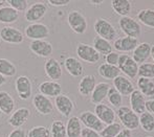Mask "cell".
Returning a JSON list of instances; mask_svg holds the SVG:
<instances>
[{"instance_id": "obj_1", "label": "cell", "mask_w": 154, "mask_h": 137, "mask_svg": "<svg viewBox=\"0 0 154 137\" xmlns=\"http://www.w3.org/2000/svg\"><path fill=\"white\" fill-rule=\"evenodd\" d=\"M118 117L120 118L122 125L125 127V129L128 130H134L137 129L140 126V117L136 113H134L131 110V108L126 107V106H121L120 108H118L116 111Z\"/></svg>"}, {"instance_id": "obj_2", "label": "cell", "mask_w": 154, "mask_h": 137, "mask_svg": "<svg viewBox=\"0 0 154 137\" xmlns=\"http://www.w3.org/2000/svg\"><path fill=\"white\" fill-rule=\"evenodd\" d=\"M67 23L71 30L77 35H83L87 29V21L85 16L80 11H70L67 16Z\"/></svg>"}, {"instance_id": "obj_3", "label": "cell", "mask_w": 154, "mask_h": 137, "mask_svg": "<svg viewBox=\"0 0 154 137\" xmlns=\"http://www.w3.org/2000/svg\"><path fill=\"white\" fill-rule=\"evenodd\" d=\"M94 32L97 37L103 38L107 41H112L116 37V30L113 25L104 18H97L94 22Z\"/></svg>"}, {"instance_id": "obj_4", "label": "cell", "mask_w": 154, "mask_h": 137, "mask_svg": "<svg viewBox=\"0 0 154 137\" xmlns=\"http://www.w3.org/2000/svg\"><path fill=\"white\" fill-rule=\"evenodd\" d=\"M118 67L121 72L125 73L126 77H128L129 79H134L137 75L138 64L135 63V61L129 55H126V53L120 55Z\"/></svg>"}, {"instance_id": "obj_5", "label": "cell", "mask_w": 154, "mask_h": 137, "mask_svg": "<svg viewBox=\"0 0 154 137\" xmlns=\"http://www.w3.org/2000/svg\"><path fill=\"white\" fill-rule=\"evenodd\" d=\"M77 56L82 61L89 64H95L100 61L101 56L97 53V51L92 47V45L86 44V43H79L75 49Z\"/></svg>"}, {"instance_id": "obj_6", "label": "cell", "mask_w": 154, "mask_h": 137, "mask_svg": "<svg viewBox=\"0 0 154 137\" xmlns=\"http://www.w3.org/2000/svg\"><path fill=\"white\" fill-rule=\"evenodd\" d=\"M25 36L32 41L45 40L49 36V28L44 23H31L25 28Z\"/></svg>"}, {"instance_id": "obj_7", "label": "cell", "mask_w": 154, "mask_h": 137, "mask_svg": "<svg viewBox=\"0 0 154 137\" xmlns=\"http://www.w3.org/2000/svg\"><path fill=\"white\" fill-rule=\"evenodd\" d=\"M47 6L44 2H34L27 8L24 13V18L31 23H37L45 16Z\"/></svg>"}, {"instance_id": "obj_8", "label": "cell", "mask_w": 154, "mask_h": 137, "mask_svg": "<svg viewBox=\"0 0 154 137\" xmlns=\"http://www.w3.org/2000/svg\"><path fill=\"white\" fill-rule=\"evenodd\" d=\"M15 89L19 99L22 101H27L32 93V81L26 75H20L15 81Z\"/></svg>"}, {"instance_id": "obj_9", "label": "cell", "mask_w": 154, "mask_h": 137, "mask_svg": "<svg viewBox=\"0 0 154 137\" xmlns=\"http://www.w3.org/2000/svg\"><path fill=\"white\" fill-rule=\"evenodd\" d=\"M119 25L122 32L126 35V37L137 39V37L140 35V25L129 16L121 17Z\"/></svg>"}, {"instance_id": "obj_10", "label": "cell", "mask_w": 154, "mask_h": 137, "mask_svg": "<svg viewBox=\"0 0 154 137\" xmlns=\"http://www.w3.org/2000/svg\"><path fill=\"white\" fill-rule=\"evenodd\" d=\"M0 38L10 44H21L24 41V35L16 27L4 26L0 29Z\"/></svg>"}, {"instance_id": "obj_11", "label": "cell", "mask_w": 154, "mask_h": 137, "mask_svg": "<svg viewBox=\"0 0 154 137\" xmlns=\"http://www.w3.org/2000/svg\"><path fill=\"white\" fill-rule=\"evenodd\" d=\"M32 105L37 112L41 115H49L54 111V105L51 99L37 93L32 97Z\"/></svg>"}, {"instance_id": "obj_12", "label": "cell", "mask_w": 154, "mask_h": 137, "mask_svg": "<svg viewBox=\"0 0 154 137\" xmlns=\"http://www.w3.org/2000/svg\"><path fill=\"white\" fill-rule=\"evenodd\" d=\"M29 49L34 55L40 56V58L48 59L53 53V45L51 42L46 40H36L32 41L29 44Z\"/></svg>"}, {"instance_id": "obj_13", "label": "cell", "mask_w": 154, "mask_h": 137, "mask_svg": "<svg viewBox=\"0 0 154 137\" xmlns=\"http://www.w3.org/2000/svg\"><path fill=\"white\" fill-rule=\"evenodd\" d=\"M29 116H31V110L29 108H18V109L15 110L10 115V117H8V125L12 126L15 129L21 128L29 120Z\"/></svg>"}, {"instance_id": "obj_14", "label": "cell", "mask_w": 154, "mask_h": 137, "mask_svg": "<svg viewBox=\"0 0 154 137\" xmlns=\"http://www.w3.org/2000/svg\"><path fill=\"white\" fill-rule=\"evenodd\" d=\"M39 93L44 96L51 99V97H57L62 94V86L59 82L55 81H45L41 83L38 86Z\"/></svg>"}, {"instance_id": "obj_15", "label": "cell", "mask_w": 154, "mask_h": 137, "mask_svg": "<svg viewBox=\"0 0 154 137\" xmlns=\"http://www.w3.org/2000/svg\"><path fill=\"white\" fill-rule=\"evenodd\" d=\"M79 119L81 123L88 129L94 130L97 132H101L104 129V123L99 119V117L92 113L91 111H84L80 114Z\"/></svg>"}, {"instance_id": "obj_16", "label": "cell", "mask_w": 154, "mask_h": 137, "mask_svg": "<svg viewBox=\"0 0 154 137\" xmlns=\"http://www.w3.org/2000/svg\"><path fill=\"white\" fill-rule=\"evenodd\" d=\"M44 71L51 81L58 82L62 77V67L59 61L55 58H48L45 61Z\"/></svg>"}, {"instance_id": "obj_17", "label": "cell", "mask_w": 154, "mask_h": 137, "mask_svg": "<svg viewBox=\"0 0 154 137\" xmlns=\"http://www.w3.org/2000/svg\"><path fill=\"white\" fill-rule=\"evenodd\" d=\"M94 114L99 117V119L103 123L110 125L116 121V113L114 112L112 108L104 104H97L94 107Z\"/></svg>"}, {"instance_id": "obj_18", "label": "cell", "mask_w": 154, "mask_h": 137, "mask_svg": "<svg viewBox=\"0 0 154 137\" xmlns=\"http://www.w3.org/2000/svg\"><path fill=\"white\" fill-rule=\"evenodd\" d=\"M55 106L58 112L64 117H68L75 109V103L69 96L65 94H60L55 99Z\"/></svg>"}, {"instance_id": "obj_19", "label": "cell", "mask_w": 154, "mask_h": 137, "mask_svg": "<svg viewBox=\"0 0 154 137\" xmlns=\"http://www.w3.org/2000/svg\"><path fill=\"white\" fill-rule=\"evenodd\" d=\"M151 56V45L147 42H143L137 44V46L134 48L132 53V59L137 64L145 63Z\"/></svg>"}, {"instance_id": "obj_20", "label": "cell", "mask_w": 154, "mask_h": 137, "mask_svg": "<svg viewBox=\"0 0 154 137\" xmlns=\"http://www.w3.org/2000/svg\"><path fill=\"white\" fill-rule=\"evenodd\" d=\"M130 106H131V110L136 114H142L146 111V101H145V96L142 94L140 90H135L134 89L133 92L130 94Z\"/></svg>"}, {"instance_id": "obj_21", "label": "cell", "mask_w": 154, "mask_h": 137, "mask_svg": "<svg viewBox=\"0 0 154 137\" xmlns=\"http://www.w3.org/2000/svg\"><path fill=\"white\" fill-rule=\"evenodd\" d=\"M113 87L122 95H130L134 91L132 82L125 75H119L113 80Z\"/></svg>"}, {"instance_id": "obj_22", "label": "cell", "mask_w": 154, "mask_h": 137, "mask_svg": "<svg viewBox=\"0 0 154 137\" xmlns=\"http://www.w3.org/2000/svg\"><path fill=\"white\" fill-rule=\"evenodd\" d=\"M64 66H65V69L67 70V72H68L71 77L79 78V77H81L84 72L83 64H82L78 59L73 58V56H68V58L65 59Z\"/></svg>"}, {"instance_id": "obj_23", "label": "cell", "mask_w": 154, "mask_h": 137, "mask_svg": "<svg viewBox=\"0 0 154 137\" xmlns=\"http://www.w3.org/2000/svg\"><path fill=\"white\" fill-rule=\"evenodd\" d=\"M109 88H110V85L108 83L102 82L95 85L92 93L90 94V101H91V103L95 104V105L102 104V102L107 97Z\"/></svg>"}, {"instance_id": "obj_24", "label": "cell", "mask_w": 154, "mask_h": 137, "mask_svg": "<svg viewBox=\"0 0 154 137\" xmlns=\"http://www.w3.org/2000/svg\"><path fill=\"white\" fill-rule=\"evenodd\" d=\"M137 39L130 38V37H123V38H119L118 40L114 41L113 46L118 51L128 53V51H133L134 48L137 46Z\"/></svg>"}, {"instance_id": "obj_25", "label": "cell", "mask_w": 154, "mask_h": 137, "mask_svg": "<svg viewBox=\"0 0 154 137\" xmlns=\"http://www.w3.org/2000/svg\"><path fill=\"white\" fill-rule=\"evenodd\" d=\"M95 78L94 75H84L79 83V92L83 96H87L92 93L93 89L95 87Z\"/></svg>"}, {"instance_id": "obj_26", "label": "cell", "mask_w": 154, "mask_h": 137, "mask_svg": "<svg viewBox=\"0 0 154 137\" xmlns=\"http://www.w3.org/2000/svg\"><path fill=\"white\" fill-rule=\"evenodd\" d=\"M15 109V101L6 91H0V110L3 114H12Z\"/></svg>"}, {"instance_id": "obj_27", "label": "cell", "mask_w": 154, "mask_h": 137, "mask_svg": "<svg viewBox=\"0 0 154 137\" xmlns=\"http://www.w3.org/2000/svg\"><path fill=\"white\" fill-rule=\"evenodd\" d=\"M19 18V13L10 5L0 8V23L3 24H12L16 22Z\"/></svg>"}, {"instance_id": "obj_28", "label": "cell", "mask_w": 154, "mask_h": 137, "mask_svg": "<svg viewBox=\"0 0 154 137\" xmlns=\"http://www.w3.org/2000/svg\"><path fill=\"white\" fill-rule=\"evenodd\" d=\"M97 73L102 78H104V79L112 80L113 81L116 77L120 75L121 71L118 66H113V65H109L107 63H104V64H101L97 67Z\"/></svg>"}, {"instance_id": "obj_29", "label": "cell", "mask_w": 154, "mask_h": 137, "mask_svg": "<svg viewBox=\"0 0 154 137\" xmlns=\"http://www.w3.org/2000/svg\"><path fill=\"white\" fill-rule=\"evenodd\" d=\"M82 130V123L79 117L72 116L68 119L66 125L67 137H81Z\"/></svg>"}, {"instance_id": "obj_30", "label": "cell", "mask_w": 154, "mask_h": 137, "mask_svg": "<svg viewBox=\"0 0 154 137\" xmlns=\"http://www.w3.org/2000/svg\"><path fill=\"white\" fill-rule=\"evenodd\" d=\"M111 8L116 14L127 17L131 12V2L128 0H113L111 1Z\"/></svg>"}, {"instance_id": "obj_31", "label": "cell", "mask_w": 154, "mask_h": 137, "mask_svg": "<svg viewBox=\"0 0 154 137\" xmlns=\"http://www.w3.org/2000/svg\"><path fill=\"white\" fill-rule=\"evenodd\" d=\"M92 47L97 51L100 56L104 55V56H107L108 53H110L112 51V46L110 44L109 41L105 40L103 38H100V37H95L93 39V45Z\"/></svg>"}, {"instance_id": "obj_32", "label": "cell", "mask_w": 154, "mask_h": 137, "mask_svg": "<svg viewBox=\"0 0 154 137\" xmlns=\"http://www.w3.org/2000/svg\"><path fill=\"white\" fill-rule=\"evenodd\" d=\"M16 73L17 68L14 63H12L8 59L0 58V75L5 78H12L16 75Z\"/></svg>"}, {"instance_id": "obj_33", "label": "cell", "mask_w": 154, "mask_h": 137, "mask_svg": "<svg viewBox=\"0 0 154 137\" xmlns=\"http://www.w3.org/2000/svg\"><path fill=\"white\" fill-rule=\"evenodd\" d=\"M137 87L144 96H154V82L152 80L140 78L137 80Z\"/></svg>"}, {"instance_id": "obj_34", "label": "cell", "mask_w": 154, "mask_h": 137, "mask_svg": "<svg viewBox=\"0 0 154 137\" xmlns=\"http://www.w3.org/2000/svg\"><path fill=\"white\" fill-rule=\"evenodd\" d=\"M140 126L142 129L146 132H153L154 131V116L153 114L145 111L144 113L140 115Z\"/></svg>"}, {"instance_id": "obj_35", "label": "cell", "mask_w": 154, "mask_h": 137, "mask_svg": "<svg viewBox=\"0 0 154 137\" xmlns=\"http://www.w3.org/2000/svg\"><path fill=\"white\" fill-rule=\"evenodd\" d=\"M51 137H67L66 134V125L62 120H55L51 123V128H49Z\"/></svg>"}, {"instance_id": "obj_36", "label": "cell", "mask_w": 154, "mask_h": 137, "mask_svg": "<svg viewBox=\"0 0 154 137\" xmlns=\"http://www.w3.org/2000/svg\"><path fill=\"white\" fill-rule=\"evenodd\" d=\"M137 19L143 23L144 25L148 27L154 28V11L150 8L142 10L138 12Z\"/></svg>"}, {"instance_id": "obj_37", "label": "cell", "mask_w": 154, "mask_h": 137, "mask_svg": "<svg viewBox=\"0 0 154 137\" xmlns=\"http://www.w3.org/2000/svg\"><path fill=\"white\" fill-rule=\"evenodd\" d=\"M107 99L113 107L120 108L123 104V95L114 87H110L107 94Z\"/></svg>"}, {"instance_id": "obj_38", "label": "cell", "mask_w": 154, "mask_h": 137, "mask_svg": "<svg viewBox=\"0 0 154 137\" xmlns=\"http://www.w3.org/2000/svg\"><path fill=\"white\" fill-rule=\"evenodd\" d=\"M137 75L140 78L154 79V63H143L138 66Z\"/></svg>"}, {"instance_id": "obj_39", "label": "cell", "mask_w": 154, "mask_h": 137, "mask_svg": "<svg viewBox=\"0 0 154 137\" xmlns=\"http://www.w3.org/2000/svg\"><path fill=\"white\" fill-rule=\"evenodd\" d=\"M121 130H122V127H121L120 123H113L104 127V129L100 132V135H101V137H116L120 133Z\"/></svg>"}, {"instance_id": "obj_40", "label": "cell", "mask_w": 154, "mask_h": 137, "mask_svg": "<svg viewBox=\"0 0 154 137\" xmlns=\"http://www.w3.org/2000/svg\"><path fill=\"white\" fill-rule=\"evenodd\" d=\"M26 137H51V132L44 126H35L29 130Z\"/></svg>"}, {"instance_id": "obj_41", "label": "cell", "mask_w": 154, "mask_h": 137, "mask_svg": "<svg viewBox=\"0 0 154 137\" xmlns=\"http://www.w3.org/2000/svg\"><path fill=\"white\" fill-rule=\"evenodd\" d=\"M8 3L11 8L16 10L17 12H24L27 10V1L26 0H8Z\"/></svg>"}, {"instance_id": "obj_42", "label": "cell", "mask_w": 154, "mask_h": 137, "mask_svg": "<svg viewBox=\"0 0 154 137\" xmlns=\"http://www.w3.org/2000/svg\"><path fill=\"white\" fill-rule=\"evenodd\" d=\"M119 58H120V55H119L118 53H116V51H111V53H108L107 56H105V62L109 65L118 66Z\"/></svg>"}, {"instance_id": "obj_43", "label": "cell", "mask_w": 154, "mask_h": 137, "mask_svg": "<svg viewBox=\"0 0 154 137\" xmlns=\"http://www.w3.org/2000/svg\"><path fill=\"white\" fill-rule=\"evenodd\" d=\"M81 137H101V135H100L99 132L94 131V130L85 128V129L82 130Z\"/></svg>"}, {"instance_id": "obj_44", "label": "cell", "mask_w": 154, "mask_h": 137, "mask_svg": "<svg viewBox=\"0 0 154 137\" xmlns=\"http://www.w3.org/2000/svg\"><path fill=\"white\" fill-rule=\"evenodd\" d=\"M8 137H26V133L23 129L21 128H17V129H14L10 134H8Z\"/></svg>"}, {"instance_id": "obj_45", "label": "cell", "mask_w": 154, "mask_h": 137, "mask_svg": "<svg viewBox=\"0 0 154 137\" xmlns=\"http://www.w3.org/2000/svg\"><path fill=\"white\" fill-rule=\"evenodd\" d=\"M145 106H146L147 112L151 113V114H154V96L150 97L149 99H147Z\"/></svg>"}, {"instance_id": "obj_46", "label": "cell", "mask_w": 154, "mask_h": 137, "mask_svg": "<svg viewBox=\"0 0 154 137\" xmlns=\"http://www.w3.org/2000/svg\"><path fill=\"white\" fill-rule=\"evenodd\" d=\"M69 0H49L48 3L53 6H64L69 3Z\"/></svg>"}, {"instance_id": "obj_47", "label": "cell", "mask_w": 154, "mask_h": 137, "mask_svg": "<svg viewBox=\"0 0 154 137\" xmlns=\"http://www.w3.org/2000/svg\"><path fill=\"white\" fill-rule=\"evenodd\" d=\"M132 136V134H131V131L130 130H128V129H122L120 131V133L118 134L116 137H131Z\"/></svg>"}, {"instance_id": "obj_48", "label": "cell", "mask_w": 154, "mask_h": 137, "mask_svg": "<svg viewBox=\"0 0 154 137\" xmlns=\"http://www.w3.org/2000/svg\"><path fill=\"white\" fill-rule=\"evenodd\" d=\"M6 83V78L3 77L2 75H0V86H2V85H4Z\"/></svg>"}, {"instance_id": "obj_49", "label": "cell", "mask_w": 154, "mask_h": 137, "mask_svg": "<svg viewBox=\"0 0 154 137\" xmlns=\"http://www.w3.org/2000/svg\"><path fill=\"white\" fill-rule=\"evenodd\" d=\"M6 3H8V1H5V0H0V8H2V6H5Z\"/></svg>"}, {"instance_id": "obj_50", "label": "cell", "mask_w": 154, "mask_h": 137, "mask_svg": "<svg viewBox=\"0 0 154 137\" xmlns=\"http://www.w3.org/2000/svg\"><path fill=\"white\" fill-rule=\"evenodd\" d=\"M151 56H152V60L154 61V45L151 46Z\"/></svg>"}, {"instance_id": "obj_51", "label": "cell", "mask_w": 154, "mask_h": 137, "mask_svg": "<svg viewBox=\"0 0 154 137\" xmlns=\"http://www.w3.org/2000/svg\"><path fill=\"white\" fill-rule=\"evenodd\" d=\"M1 114H2V112H1V110H0V117H1Z\"/></svg>"}, {"instance_id": "obj_52", "label": "cell", "mask_w": 154, "mask_h": 137, "mask_svg": "<svg viewBox=\"0 0 154 137\" xmlns=\"http://www.w3.org/2000/svg\"><path fill=\"white\" fill-rule=\"evenodd\" d=\"M146 137H152V136H146Z\"/></svg>"}, {"instance_id": "obj_53", "label": "cell", "mask_w": 154, "mask_h": 137, "mask_svg": "<svg viewBox=\"0 0 154 137\" xmlns=\"http://www.w3.org/2000/svg\"><path fill=\"white\" fill-rule=\"evenodd\" d=\"M0 42H1V38H0Z\"/></svg>"}]
</instances>
